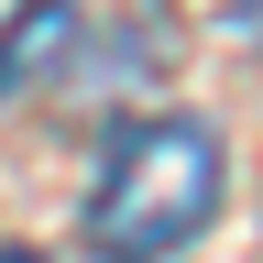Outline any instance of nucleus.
<instances>
[{
	"label": "nucleus",
	"mask_w": 263,
	"mask_h": 263,
	"mask_svg": "<svg viewBox=\"0 0 263 263\" xmlns=\"http://www.w3.org/2000/svg\"><path fill=\"white\" fill-rule=\"evenodd\" d=\"M219 197H230V143L197 110H143V121L110 132L77 230H88L99 263H164L219 219Z\"/></svg>",
	"instance_id": "obj_1"
},
{
	"label": "nucleus",
	"mask_w": 263,
	"mask_h": 263,
	"mask_svg": "<svg viewBox=\"0 0 263 263\" xmlns=\"http://www.w3.org/2000/svg\"><path fill=\"white\" fill-rule=\"evenodd\" d=\"M77 55H88V11H77V0H22V11L0 22V99L66 77Z\"/></svg>",
	"instance_id": "obj_2"
},
{
	"label": "nucleus",
	"mask_w": 263,
	"mask_h": 263,
	"mask_svg": "<svg viewBox=\"0 0 263 263\" xmlns=\"http://www.w3.org/2000/svg\"><path fill=\"white\" fill-rule=\"evenodd\" d=\"M230 33H241V44H263V0H241V11H230Z\"/></svg>",
	"instance_id": "obj_3"
},
{
	"label": "nucleus",
	"mask_w": 263,
	"mask_h": 263,
	"mask_svg": "<svg viewBox=\"0 0 263 263\" xmlns=\"http://www.w3.org/2000/svg\"><path fill=\"white\" fill-rule=\"evenodd\" d=\"M0 263H44V252H22V241H0Z\"/></svg>",
	"instance_id": "obj_4"
}]
</instances>
